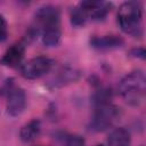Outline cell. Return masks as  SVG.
<instances>
[{
    "label": "cell",
    "mask_w": 146,
    "mask_h": 146,
    "mask_svg": "<svg viewBox=\"0 0 146 146\" xmlns=\"http://www.w3.org/2000/svg\"><path fill=\"white\" fill-rule=\"evenodd\" d=\"M120 117V108L112 104L97 106L94 117L90 121V129L92 131H104L112 127Z\"/></svg>",
    "instance_id": "3"
},
{
    "label": "cell",
    "mask_w": 146,
    "mask_h": 146,
    "mask_svg": "<svg viewBox=\"0 0 146 146\" xmlns=\"http://www.w3.org/2000/svg\"><path fill=\"white\" fill-rule=\"evenodd\" d=\"M36 21L43 26H54L59 25V10L57 7L51 5H46L43 7H40L35 14Z\"/></svg>",
    "instance_id": "7"
},
{
    "label": "cell",
    "mask_w": 146,
    "mask_h": 146,
    "mask_svg": "<svg viewBox=\"0 0 146 146\" xmlns=\"http://www.w3.org/2000/svg\"><path fill=\"white\" fill-rule=\"evenodd\" d=\"M8 35V26L5 17L0 15V41H5Z\"/></svg>",
    "instance_id": "16"
},
{
    "label": "cell",
    "mask_w": 146,
    "mask_h": 146,
    "mask_svg": "<svg viewBox=\"0 0 146 146\" xmlns=\"http://www.w3.org/2000/svg\"><path fill=\"white\" fill-rule=\"evenodd\" d=\"M24 54H25V47L22 43H15L7 49V51L3 54L2 58L0 59V63L8 67H15L18 64H21Z\"/></svg>",
    "instance_id": "9"
},
{
    "label": "cell",
    "mask_w": 146,
    "mask_h": 146,
    "mask_svg": "<svg viewBox=\"0 0 146 146\" xmlns=\"http://www.w3.org/2000/svg\"><path fill=\"white\" fill-rule=\"evenodd\" d=\"M88 21V17L83 9L80 6H76L71 9V22L75 26H82Z\"/></svg>",
    "instance_id": "14"
},
{
    "label": "cell",
    "mask_w": 146,
    "mask_h": 146,
    "mask_svg": "<svg viewBox=\"0 0 146 146\" xmlns=\"http://www.w3.org/2000/svg\"><path fill=\"white\" fill-rule=\"evenodd\" d=\"M131 55H132L133 57H138V58L144 59L146 52H145V49H144V48H136V49H132V50H131Z\"/></svg>",
    "instance_id": "18"
},
{
    "label": "cell",
    "mask_w": 146,
    "mask_h": 146,
    "mask_svg": "<svg viewBox=\"0 0 146 146\" xmlns=\"http://www.w3.org/2000/svg\"><path fill=\"white\" fill-rule=\"evenodd\" d=\"M65 146H84V139L80 136H71L66 140Z\"/></svg>",
    "instance_id": "17"
},
{
    "label": "cell",
    "mask_w": 146,
    "mask_h": 146,
    "mask_svg": "<svg viewBox=\"0 0 146 146\" xmlns=\"http://www.w3.org/2000/svg\"><path fill=\"white\" fill-rule=\"evenodd\" d=\"M40 132H41V123H40L39 120L34 119V120H31L30 122H27L26 124H24L21 128L19 138L24 143H31V141H33L34 139L38 138Z\"/></svg>",
    "instance_id": "11"
},
{
    "label": "cell",
    "mask_w": 146,
    "mask_h": 146,
    "mask_svg": "<svg viewBox=\"0 0 146 146\" xmlns=\"http://www.w3.org/2000/svg\"><path fill=\"white\" fill-rule=\"evenodd\" d=\"M130 143V133L124 128L114 129L108 137L110 146H128Z\"/></svg>",
    "instance_id": "13"
},
{
    "label": "cell",
    "mask_w": 146,
    "mask_h": 146,
    "mask_svg": "<svg viewBox=\"0 0 146 146\" xmlns=\"http://www.w3.org/2000/svg\"><path fill=\"white\" fill-rule=\"evenodd\" d=\"M26 106V94L22 88H13L8 92L7 113L11 116H18L23 113Z\"/></svg>",
    "instance_id": "5"
},
{
    "label": "cell",
    "mask_w": 146,
    "mask_h": 146,
    "mask_svg": "<svg viewBox=\"0 0 146 146\" xmlns=\"http://www.w3.org/2000/svg\"><path fill=\"white\" fill-rule=\"evenodd\" d=\"M80 72L72 67H63L57 72V74L54 76V79L50 81L51 87L59 88L63 86H66L68 83L75 82L80 79Z\"/></svg>",
    "instance_id": "10"
},
{
    "label": "cell",
    "mask_w": 146,
    "mask_h": 146,
    "mask_svg": "<svg viewBox=\"0 0 146 146\" xmlns=\"http://www.w3.org/2000/svg\"><path fill=\"white\" fill-rule=\"evenodd\" d=\"M95 146H104V145H102V144H98V145H95Z\"/></svg>",
    "instance_id": "19"
},
{
    "label": "cell",
    "mask_w": 146,
    "mask_h": 146,
    "mask_svg": "<svg viewBox=\"0 0 146 146\" xmlns=\"http://www.w3.org/2000/svg\"><path fill=\"white\" fill-rule=\"evenodd\" d=\"M52 60L44 56L34 57L26 63H24L21 67V74L23 78L29 80L39 79L46 75L52 68Z\"/></svg>",
    "instance_id": "4"
},
{
    "label": "cell",
    "mask_w": 146,
    "mask_h": 146,
    "mask_svg": "<svg viewBox=\"0 0 146 146\" xmlns=\"http://www.w3.org/2000/svg\"><path fill=\"white\" fill-rule=\"evenodd\" d=\"M141 16L143 8L139 2L128 1L120 6L117 21L121 30L132 36H141Z\"/></svg>",
    "instance_id": "1"
},
{
    "label": "cell",
    "mask_w": 146,
    "mask_h": 146,
    "mask_svg": "<svg viewBox=\"0 0 146 146\" xmlns=\"http://www.w3.org/2000/svg\"><path fill=\"white\" fill-rule=\"evenodd\" d=\"M40 146H41V145H40Z\"/></svg>",
    "instance_id": "20"
},
{
    "label": "cell",
    "mask_w": 146,
    "mask_h": 146,
    "mask_svg": "<svg viewBox=\"0 0 146 146\" xmlns=\"http://www.w3.org/2000/svg\"><path fill=\"white\" fill-rule=\"evenodd\" d=\"M79 6L86 13L88 19L100 21L111 11L112 3L106 1H82Z\"/></svg>",
    "instance_id": "6"
},
{
    "label": "cell",
    "mask_w": 146,
    "mask_h": 146,
    "mask_svg": "<svg viewBox=\"0 0 146 146\" xmlns=\"http://www.w3.org/2000/svg\"><path fill=\"white\" fill-rule=\"evenodd\" d=\"M62 32L59 25L54 26H47L43 27L42 32V42L47 47H56L60 41Z\"/></svg>",
    "instance_id": "12"
},
{
    "label": "cell",
    "mask_w": 146,
    "mask_h": 146,
    "mask_svg": "<svg viewBox=\"0 0 146 146\" xmlns=\"http://www.w3.org/2000/svg\"><path fill=\"white\" fill-rule=\"evenodd\" d=\"M124 43L123 39L119 35H100V36H95L91 41L90 44L92 48L98 49V50H113L122 47Z\"/></svg>",
    "instance_id": "8"
},
{
    "label": "cell",
    "mask_w": 146,
    "mask_h": 146,
    "mask_svg": "<svg viewBox=\"0 0 146 146\" xmlns=\"http://www.w3.org/2000/svg\"><path fill=\"white\" fill-rule=\"evenodd\" d=\"M146 79L141 71L128 73L119 83V91L130 105H139L145 96Z\"/></svg>",
    "instance_id": "2"
},
{
    "label": "cell",
    "mask_w": 146,
    "mask_h": 146,
    "mask_svg": "<svg viewBox=\"0 0 146 146\" xmlns=\"http://www.w3.org/2000/svg\"><path fill=\"white\" fill-rule=\"evenodd\" d=\"M111 99H112V91L107 88H102L100 90L96 91V94L94 95V102L97 106L111 104Z\"/></svg>",
    "instance_id": "15"
}]
</instances>
